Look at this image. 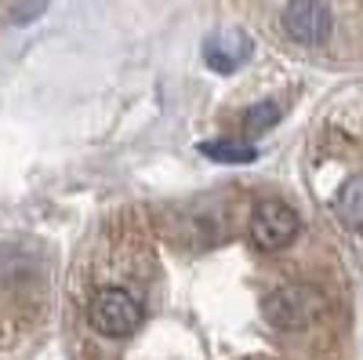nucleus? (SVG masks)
<instances>
[{
	"instance_id": "obj_2",
	"label": "nucleus",
	"mask_w": 363,
	"mask_h": 360,
	"mask_svg": "<svg viewBox=\"0 0 363 360\" xmlns=\"http://www.w3.org/2000/svg\"><path fill=\"white\" fill-rule=\"evenodd\" d=\"M255 22L301 51H363V0H240Z\"/></svg>"
},
{
	"instance_id": "obj_5",
	"label": "nucleus",
	"mask_w": 363,
	"mask_h": 360,
	"mask_svg": "<svg viewBox=\"0 0 363 360\" xmlns=\"http://www.w3.org/2000/svg\"><path fill=\"white\" fill-rule=\"evenodd\" d=\"M203 153L218 157V160H233V164H240V160H251V157H255V149H244V146H203Z\"/></svg>"
},
{
	"instance_id": "obj_4",
	"label": "nucleus",
	"mask_w": 363,
	"mask_h": 360,
	"mask_svg": "<svg viewBox=\"0 0 363 360\" xmlns=\"http://www.w3.org/2000/svg\"><path fill=\"white\" fill-rule=\"evenodd\" d=\"M48 0H0V33L11 26H22L29 18H37L44 11Z\"/></svg>"
},
{
	"instance_id": "obj_1",
	"label": "nucleus",
	"mask_w": 363,
	"mask_h": 360,
	"mask_svg": "<svg viewBox=\"0 0 363 360\" xmlns=\"http://www.w3.org/2000/svg\"><path fill=\"white\" fill-rule=\"evenodd\" d=\"M251 186L109 215L69 280L73 360H338L342 269L251 236Z\"/></svg>"
},
{
	"instance_id": "obj_3",
	"label": "nucleus",
	"mask_w": 363,
	"mask_h": 360,
	"mask_svg": "<svg viewBox=\"0 0 363 360\" xmlns=\"http://www.w3.org/2000/svg\"><path fill=\"white\" fill-rule=\"evenodd\" d=\"M335 215L345 229H363V175H352L335 197Z\"/></svg>"
}]
</instances>
